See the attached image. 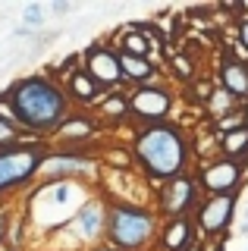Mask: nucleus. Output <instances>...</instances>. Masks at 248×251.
Segmentation results:
<instances>
[{
  "instance_id": "nucleus-16",
  "label": "nucleus",
  "mask_w": 248,
  "mask_h": 251,
  "mask_svg": "<svg viewBox=\"0 0 248 251\" xmlns=\"http://www.w3.org/2000/svg\"><path fill=\"white\" fill-rule=\"evenodd\" d=\"M95 116L100 120V126H113V129L123 123H132V113H129V88L104 94V100L95 107Z\"/></svg>"
},
{
  "instance_id": "nucleus-11",
  "label": "nucleus",
  "mask_w": 248,
  "mask_h": 251,
  "mask_svg": "<svg viewBox=\"0 0 248 251\" xmlns=\"http://www.w3.org/2000/svg\"><path fill=\"white\" fill-rule=\"evenodd\" d=\"M100 157H88V154H75V151H57L50 148L48 157L41 163V173H38V182H48V179H91L98 170Z\"/></svg>"
},
{
  "instance_id": "nucleus-24",
  "label": "nucleus",
  "mask_w": 248,
  "mask_h": 251,
  "mask_svg": "<svg viewBox=\"0 0 248 251\" xmlns=\"http://www.w3.org/2000/svg\"><path fill=\"white\" fill-rule=\"evenodd\" d=\"M88 251H116V248H110L107 242H100V245H95V248H88Z\"/></svg>"
},
{
  "instance_id": "nucleus-9",
  "label": "nucleus",
  "mask_w": 248,
  "mask_h": 251,
  "mask_svg": "<svg viewBox=\"0 0 248 251\" xmlns=\"http://www.w3.org/2000/svg\"><path fill=\"white\" fill-rule=\"evenodd\" d=\"M82 69L98 82V88L104 94L110 91H126V82H123V69H120V53L116 47L107 41H91L82 50Z\"/></svg>"
},
{
  "instance_id": "nucleus-12",
  "label": "nucleus",
  "mask_w": 248,
  "mask_h": 251,
  "mask_svg": "<svg viewBox=\"0 0 248 251\" xmlns=\"http://www.w3.org/2000/svg\"><path fill=\"white\" fill-rule=\"evenodd\" d=\"M100 141V120L88 110H73V116L48 138L50 148H85Z\"/></svg>"
},
{
  "instance_id": "nucleus-14",
  "label": "nucleus",
  "mask_w": 248,
  "mask_h": 251,
  "mask_svg": "<svg viewBox=\"0 0 248 251\" xmlns=\"http://www.w3.org/2000/svg\"><path fill=\"white\" fill-rule=\"evenodd\" d=\"M201 242L198 226L192 217H176L164 220L157 232V251H192Z\"/></svg>"
},
{
  "instance_id": "nucleus-26",
  "label": "nucleus",
  "mask_w": 248,
  "mask_h": 251,
  "mask_svg": "<svg viewBox=\"0 0 248 251\" xmlns=\"http://www.w3.org/2000/svg\"><path fill=\"white\" fill-rule=\"evenodd\" d=\"M0 251H16V248H10V245H0Z\"/></svg>"
},
{
  "instance_id": "nucleus-7",
  "label": "nucleus",
  "mask_w": 248,
  "mask_h": 251,
  "mask_svg": "<svg viewBox=\"0 0 248 251\" xmlns=\"http://www.w3.org/2000/svg\"><path fill=\"white\" fill-rule=\"evenodd\" d=\"M201 201H204V192H201L195 173H185V176L170 179V182L154 188V210H157L160 220L195 217Z\"/></svg>"
},
{
  "instance_id": "nucleus-18",
  "label": "nucleus",
  "mask_w": 248,
  "mask_h": 251,
  "mask_svg": "<svg viewBox=\"0 0 248 251\" xmlns=\"http://www.w3.org/2000/svg\"><path fill=\"white\" fill-rule=\"evenodd\" d=\"M217 141H220V157H229V160L248 167V126L229 132V135H220Z\"/></svg>"
},
{
  "instance_id": "nucleus-25",
  "label": "nucleus",
  "mask_w": 248,
  "mask_h": 251,
  "mask_svg": "<svg viewBox=\"0 0 248 251\" xmlns=\"http://www.w3.org/2000/svg\"><path fill=\"white\" fill-rule=\"evenodd\" d=\"M242 120H245V126H248V100L242 104Z\"/></svg>"
},
{
  "instance_id": "nucleus-10",
  "label": "nucleus",
  "mask_w": 248,
  "mask_h": 251,
  "mask_svg": "<svg viewBox=\"0 0 248 251\" xmlns=\"http://www.w3.org/2000/svg\"><path fill=\"white\" fill-rule=\"evenodd\" d=\"M245 170L248 167L229 160V157H214L207 163H198L195 176L204 195H239L245 185Z\"/></svg>"
},
{
  "instance_id": "nucleus-22",
  "label": "nucleus",
  "mask_w": 248,
  "mask_h": 251,
  "mask_svg": "<svg viewBox=\"0 0 248 251\" xmlns=\"http://www.w3.org/2000/svg\"><path fill=\"white\" fill-rule=\"evenodd\" d=\"M13 207L10 204H3L0 201V245H6V235H10V226H13Z\"/></svg>"
},
{
  "instance_id": "nucleus-8",
  "label": "nucleus",
  "mask_w": 248,
  "mask_h": 251,
  "mask_svg": "<svg viewBox=\"0 0 248 251\" xmlns=\"http://www.w3.org/2000/svg\"><path fill=\"white\" fill-rule=\"evenodd\" d=\"M239 195H204V201L198 204L195 210V226H198V235L201 242H220L229 235V226L236 223V214H239Z\"/></svg>"
},
{
  "instance_id": "nucleus-20",
  "label": "nucleus",
  "mask_w": 248,
  "mask_h": 251,
  "mask_svg": "<svg viewBox=\"0 0 248 251\" xmlns=\"http://www.w3.org/2000/svg\"><path fill=\"white\" fill-rule=\"evenodd\" d=\"M28 141H44V138L28 135V132L22 129L19 123H13V120H6V116H0V148H16V145H28Z\"/></svg>"
},
{
  "instance_id": "nucleus-13",
  "label": "nucleus",
  "mask_w": 248,
  "mask_h": 251,
  "mask_svg": "<svg viewBox=\"0 0 248 251\" xmlns=\"http://www.w3.org/2000/svg\"><path fill=\"white\" fill-rule=\"evenodd\" d=\"M214 82L245 104L248 100V63L232 57L229 50H220V60L214 66Z\"/></svg>"
},
{
  "instance_id": "nucleus-21",
  "label": "nucleus",
  "mask_w": 248,
  "mask_h": 251,
  "mask_svg": "<svg viewBox=\"0 0 248 251\" xmlns=\"http://www.w3.org/2000/svg\"><path fill=\"white\" fill-rule=\"evenodd\" d=\"M22 22H25V28H44V22H48V6L44 3H28L25 10H22Z\"/></svg>"
},
{
  "instance_id": "nucleus-23",
  "label": "nucleus",
  "mask_w": 248,
  "mask_h": 251,
  "mask_svg": "<svg viewBox=\"0 0 248 251\" xmlns=\"http://www.w3.org/2000/svg\"><path fill=\"white\" fill-rule=\"evenodd\" d=\"M75 6L73 3H50V13H57V16H69Z\"/></svg>"
},
{
  "instance_id": "nucleus-6",
  "label": "nucleus",
  "mask_w": 248,
  "mask_h": 251,
  "mask_svg": "<svg viewBox=\"0 0 248 251\" xmlns=\"http://www.w3.org/2000/svg\"><path fill=\"white\" fill-rule=\"evenodd\" d=\"M176 110V91L167 78L142 88H129V113H132V126H157L170 123Z\"/></svg>"
},
{
  "instance_id": "nucleus-4",
  "label": "nucleus",
  "mask_w": 248,
  "mask_h": 251,
  "mask_svg": "<svg viewBox=\"0 0 248 251\" xmlns=\"http://www.w3.org/2000/svg\"><path fill=\"white\" fill-rule=\"evenodd\" d=\"M48 141H28L16 148H0V201L38 185V173L48 157Z\"/></svg>"
},
{
  "instance_id": "nucleus-5",
  "label": "nucleus",
  "mask_w": 248,
  "mask_h": 251,
  "mask_svg": "<svg viewBox=\"0 0 248 251\" xmlns=\"http://www.w3.org/2000/svg\"><path fill=\"white\" fill-rule=\"evenodd\" d=\"M107 210H110V201L104 195H91L73 214V220L60 229L57 251H88L107 242Z\"/></svg>"
},
{
  "instance_id": "nucleus-2",
  "label": "nucleus",
  "mask_w": 248,
  "mask_h": 251,
  "mask_svg": "<svg viewBox=\"0 0 248 251\" xmlns=\"http://www.w3.org/2000/svg\"><path fill=\"white\" fill-rule=\"evenodd\" d=\"M10 100L19 126L35 138L48 141L53 132L73 116V100L66 98V88L50 73H28L19 75L10 88L3 91Z\"/></svg>"
},
{
  "instance_id": "nucleus-1",
  "label": "nucleus",
  "mask_w": 248,
  "mask_h": 251,
  "mask_svg": "<svg viewBox=\"0 0 248 251\" xmlns=\"http://www.w3.org/2000/svg\"><path fill=\"white\" fill-rule=\"evenodd\" d=\"M129 151H132L135 170L154 188L185 173H195V138L182 123L170 120L157 126H135Z\"/></svg>"
},
{
  "instance_id": "nucleus-17",
  "label": "nucleus",
  "mask_w": 248,
  "mask_h": 251,
  "mask_svg": "<svg viewBox=\"0 0 248 251\" xmlns=\"http://www.w3.org/2000/svg\"><path fill=\"white\" fill-rule=\"evenodd\" d=\"M167 69H170V82H176V85H182V88H189L195 78H201L198 73V57H192V53H185L182 47H173V50L167 53Z\"/></svg>"
},
{
  "instance_id": "nucleus-3",
  "label": "nucleus",
  "mask_w": 248,
  "mask_h": 251,
  "mask_svg": "<svg viewBox=\"0 0 248 251\" xmlns=\"http://www.w3.org/2000/svg\"><path fill=\"white\" fill-rule=\"evenodd\" d=\"M164 220L154 207H135V204L110 201L107 210V245L116 251H148L157 245V232Z\"/></svg>"
},
{
  "instance_id": "nucleus-19",
  "label": "nucleus",
  "mask_w": 248,
  "mask_h": 251,
  "mask_svg": "<svg viewBox=\"0 0 248 251\" xmlns=\"http://www.w3.org/2000/svg\"><path fill=\"white\" fill-rule=\"evenodd\" d=\"M239 110H242V100H239V98H232L229 91H223L220 85L214 88L211 100L204 104V113L211 116V123H214V120H223V116H229V113H239Z\"/></svg>"
},
{
  "instance_id": "nucleus-15",
  "label": "nucleus",
  "mask_w": 248,
  "mask_h": 251,
  "mask_svg": "<svg viewBox=\"0 0 248 251\" xmlns=\"http://www.w3.org/2000/svg\"><path fill=\"white\" fill-rule=\"evenodd\" d=\"M107 41L116 47V53H129V57H145V60H154V63H157L154 44H151V41H148V38H145L135 25H120L110 38H107ZM160 66H164V63H160Z\"/></svg>"
}]
</instances>
